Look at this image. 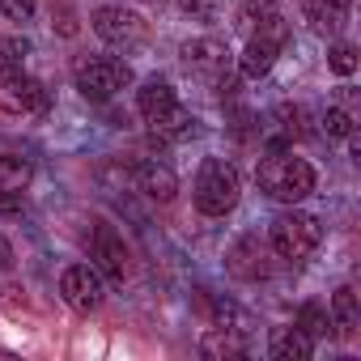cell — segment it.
<instances>
[{"mask_svg":"<svg viewBox=\"0 0 361 361\" xmlns=\"http://www.w3.org/2000/svg\"><path fill=\"white\" fill-rule=\"evenodd\" d=\"M230 47L221 39H192L183 43V68L192 77H204V81H217L221 73H230Z\"/></svg>","mask_w":361,"mask_h":361,"instance_id":"cell-10","label":"cell"},{"mask_svg":"<svg viewBox=\"0 0 361 361\" xmlns=\"http://www.w3.org/2000/svg\"><path fill=\"white\" fill-rule=\"evenodd\" d=\"M319 123H323V132H327L331 140H353V132H357V128H353V115L340 111V106H327Z\"/></svg>","mask_w":361,"mask_h":361,"instance_id":"cell-23","label":"cell"},{"mask_svg":"<svg viewBox=\"0 0 361 361\" xmlns=\"http://www.w3.org/2000/svg\"><path fill=\"white\" fill-rule=\"evenodd\" d=\"M51 26H56L64 39H73V35H77V13H73V5H56V9H51Z\"/></svg>","mask_w":361,"mask_h":361,"instance_id":"cell-26","label":"cell"},{"mask_svg":"<svg viewBox=\"0 0 361 361\" xmlns=\"http://www.w3.org/2000/svg\"><path fill=\"white\" fill-rule=\"evenodd\" d=\"M149 5H166V0H149Z\"/></svg>","mask_w":361,"mask_h":361,"instance_id":"cell-30","label":"cell"},{"mask_svg":"<svg viewBox=\"0 0 361 361\" xmlns=\"http://www.w3.org/2000/svg\"><path fill=\"white\" fill-rule=\"evenodd\" d=\"M200 353L204 357H243L247 353V336L234 327H209L200 336Z\"/></svg>","mask_w":361,"mask_h":361,"instance_id":"cell-20","label":"cell"},{"mask_svg":"<svg viewBox=\"0 0 361 361\" xmlns=\"http://www.w3.org/2000/svg\"><path fill=\"white\" fill-rule=\"evenodd\" d=\"M22 209V196H5L0 192V213H18Z\"/></svg>","mask_w":361,"mask_h":361,"instance_id":"cell-29","label":"cell"},{"mask_svg":"<svg viewBox=\"0 0 361 361\" xmlns=\"http://www.w3.org/2000/svg\"><path fill=\"white\" fill-rule=\"evenodd\" d=\"M90 251H94V268H98V272H106L111 281H123V276H128V247H123V238H119L111 226H98V230H94Z\"/></svg>","mask_w":361,"mask_h":361,"instance_id":"cell-11","label":"cell"},{"mask_svg":"<svg viewBox=\"0 0 361 361\" xmlns=\"http://www.w3.org/2000/svg\"><path fill=\"white\" fill-rule=\"evenodd\" d=\"M178 9H183L192 22H209L213 18V0H178Z\"/></svg>","mask_w":361,"mask_h":361,"instance_id":"cell-27","label":"cell"},{"mask_svg":"<svg viewBox=\"0 0 361 361\" xmlns=\"http://www.w3.org/2000/svg\"><path fill=\"white\" fill-rule=\"evenodd\" d=\"M51 94L39 77H30L26 68H9L0 73V111L9 115H47Z\"/></svg>","mask_w":361,"mask_h":361,"instance_id":"cell-6","label":"cell"},{"mask_svg":"<svg viewBox=\"0 0 361 361\" xmlns=\"http://www.w3.org/2000/svg\"><path fill=\"white\" fill-rule=\"evenodd\" d=\"M243 196V178L226 157H204L196 170V183H192V200L204 217H226L238 209Z\"/></svg>","mask_w":361,"mask_h":361,"instance_id":"cell-2","label":"cell"},{"mask_svg":"<svg viewBox=\"0 0 361 361\" xmlns=\"http://www.w3.org/2000/svg\"><path fill=\"white\" fill-rule=\"evenodd\" d=\"M319 243H323V226H319V217H310V213H302V209H285L276 221H272V230H268V247L281 255V259H306V255H314L319 251Z\"/></svg>","mask_w":361,"mask_h":361,"instance_id":"cell-3","label":"cell"},{"mask_svg":"<svg viewBox=\"0 0 361 361\" xmlns=\"http://www.w3.org/2000/svg\"><path fill=\"white\" fill-rule=\"evenodd\" d=\"M306 18H310L314 35L336 39L348 26V0H306Z\"/></svg>","mask_w":361,"mask_h":361,"instance_id":"cell-13","label":"cell"},{"mask_svg":"<svg viewBox=\"0 0 361 361\" xmlns=\"http://www.w3.org/2000/svg\"><path fill=\"white\" fill-rule=\"evenodd\" d=\"M30 183H35V161L22 153H0V192L22 196Z\"/></svg>","mask_w":361,"mask_h":361,"instance_id":"cell-18","label":"cell"},{"mask_svg":"<svg viewBox=\"0 0 361 361\" xmlns=\"http://www.w3.org/2000/svg\"><path fill=\"white\" fill-rule=\"evenodd\" d=\"M238 26H243L247 39H264V43H276V47L289 43V26L276 13L272 0H247V5L238 9Z\"/></svg>","mask_w":361,"mask_h":361,"instance_id":"cell-8","label":"cell"},{"mask_svg":"<svg viewBox=\"0 0 361 361\" xmlns=\"http://www.w3.org/2000/svg\"><path fill=\"white\" fill-rule=\"evenodd\" d=\"M276 43H264V39H247V47H243V56H238V77H247V81H259V77H268L272 73V64H276Z\"/></svg>","mask_w":361,"mask_h":361,"instance_id":"cell-17","label":"cell"},{"mask_svg":"<svg viewBox=\"0 0 361 361\" xmlns=\"http://www.w3.org/2000/svg\"><path fill=\"white\" fill-rule=\"evenodd\" d=\"M132 183H136V192H145V196L157 200V204L174 200V192H178L174 170L161 166V161H136V166H132Z\"/></svg>","mask_w":361,"mask_h":361,"instance_id":"cell-12","label":"cell"},{"mask_svg":"<svg viewBox=\"0 0 361 361\" xmlns=\"http://www.w3.org/2000/svg\"><path fill=\"white\" fill-rule=\"evenodd\" d=\"M60 298L77 310V314H90L106 302V285H102V272L94 264H68L60 272Z\"/></svg>","mask_w":361,"mask_h":361,"instance_id":"cell-7","label":"cell"},{"mask_svg":"<svg viewBox=\"0 0 361 361\" xmlns=\"http://www.w3.org/2000/svg\"><path fill=\"white\" fill-rule=\"evenodd\" d=\"M73 77H77L81 98H90V102H111L115 94H123V90L132 85V68H128L123 60H115V56L81 60V64L73 68Z\"/></svg>","mask_w":361,"mask_h":361,"instance_id":"cell-4","label":"cell"},{"mask_svg":"<svg viewBox=\"0 0 361 361\" xmlns=\"http://www.w3.org/2000/svg\"><path fill=\"white\" fill-rule=\"evenodd\" d=\"M174 102H178V94H174V85H170L166 77H149V81L136 90V106H140V115H145V119H153V115L170 111Z\"/></svg>","mask_w":361,"mask_h":361,"instance_id":"cell-19","label":"cell"},{"mask_svg":"<svg viewBox=\"0 0 361 361\" xmlns=\"http://www.w3.org/2000/svg\"><path fill=\"white\" fill-rule=\"evenodd\" d=\"M255 183L276 204H302L314 192V166L306 157H298L293 149H272L255 166Z\"/></svg>","mask_w":361,"mask_h":361,"instance_id":"cell-1","label":"cell"},{"mask_svg":"<svg viewBox=\"0 0 361 361\" xmlns=\"http://www.w3.org/2000/svg\"><path fill=\"white\" fill-rule=\"evenodd\" d=\"M327 319H331V331L340 340H353L357 336V323H361V310H357V293L353 285H340L331 293V306H327Z\"/></svg>","mask_w":361,"mask_h":361,"instance_id":"cell-15","label":"cell"},{"mask_svg":"<svg viewBox=\"0 0 361 361\" xmlns=\"http://www.w3.org/2000/svg\"><path fill=\"white\" fill-rule=\"evenodd\" d=\"M268 255H272L268 243H259L255 234H243L226 251V268H230L234 281H264V276H272V259Z\"/></svg>","mask_w":361,"mask_h":361,"instance_id":"cell-9","label":"cell"},{"mask_svg":"<svg viewBox=\"0 0 361 361\" xmlns=\"http://www.w3.org/2000/svg\"><path fill=\"white\" fill-rule=\"evenodd\" d=\"M90 26H94V35H98L106 47H115V51H132V47H140V43L149 39V22H145L140 13L123 9V5H102V9H94Z\"/></svg>","mask_w":361,"mask_h":361,"instance_id":"cell-5","label":"cell"},{"mask_svg":"<svg viewBox=\"0 0 361 361\" xmlns=\"http://www.w3.org/2000/svg\"><path fill=\"white\" fill-rule=\"evenodd\" d=\"M268 353H272L276 361H310L314 340H310L302 327H276L272 340H268Z\"/></svg>","mask_w":361,"mask_h":361,"instance_id":"cell-16","label":"cell"},{"mask_svg":"<svg viewBox=\"0 0 361 361\" xmlns=\"http://www.w3.org/2000/svg\"><path fill=\"white\" fill-rule=\"evenodd\" d=\"M327 68H331L336 77H353V73H357V47H353V43H336V47L327 51Z\"/></svg>","mask_w":361,"mask_h":361,"instance_id":"cell-24","label":"cell"},{"mask_svg":"<svg viewBox=\"0 0 361 361\" xmlns=\"http://www.w3.org/2000/svg\"><path fill=\"white\" fill-rule=\"evenodd\" d=\"M30 51H35V47H30V39H18V35L0 39V73H9V68H22Z\"/></svg>","mask_w":361,"mask_h":361,"instance_id":"cell-22","label":"cell"},{"mask_svg":"<svg viewBox=\"0 0 361 361\" xmlns=\"http://www.w3.org/2000/svg\"><path fill=\"white\" fill-rule=\"evenodd\" d=\"M39 9V0H0V13L13 18V22H30Z\"/></svg>","mask_w":361,"mask_h":361,"instance_id":"cell-25","label":"cell"},{"mask_svg":"<svg viewBox=\"0 0 361 361\" xmlns=\"http://www.w3.org/2000/svg\"><path fill=\"white\" fill-rule=\"evenodd\" d=\"M293 327H302L310 340H327V336H331V319H327V306H319V302H306V306L298 310Z\"/></svg>","mask_w":361,"mask_h":361,"instance_id":"cell-21","label":"cell"},{"mask_svg":"<svg viewBox=\"0 0 361 361\" xmlns=\"http://www.w3.org/2000/svg\"><path fill=\"white\" fill-rule=\"evenodd\" d=\"M13 268V247H9V238L0 234V272H9Z\"/></svg>","mask_w":361,"mask_h":361,"instance_id":"cell-28","label":"cell"},{"mask_svg":"<svg viewBox=\"0 0 361 361\" xmlns=\"http://www.w3.org/2000/svg\"><path fill=\"white\" fill-rule=\"evenodd\" d=\"M145 123H149V132L157 140H188V136H196V115L183 102H174L170 111H161V115H153Z\"/></svg>","mask_w":361,"mask_h":361,"instance_id":"cell-14","label":"cell"}]
</instances>
